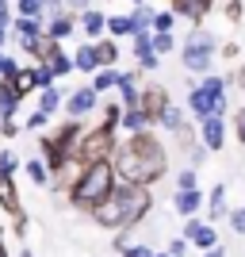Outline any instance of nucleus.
Returning a JSON list of instances; mask_svg holds the SVG:
<instances>
[{"mask_svg":"<svg viewBox=\"0 0 245 257\" xmlns=\"http://www.w3.org/2000/svg\"><path fill=\"white\" fill-rule=\"evenodd\" d=\"M111 165H115V177L123 184L153 188L157 181L169 177V150H165V142L153 131H138V135H127L119 142Z\"/></svg>","mask_w":245,"mask_h":257,"instance_id":"nucleus-1","label":"nucleus"},{"mask_svg":"<svg viewBox=\"0 0 245 257\" xmlns=\"http://www.w3.org/2000/svg\"><path fill=\"white\" fill-rule=\"evenodd\" d=\"M149 211H153V192L142 188V184H123L119 181L115 192L92 211V219H96L104 230H134Z\"/></svg>","mask_w":245,"mask_h":257,"instance_id":"nucleus-2","label":"nucleus"},{"mask_svg":"<svg viewBox=\"0 0 245 257\" xmlns=\"http://www.w3.org/2000/svg\"><path fill=\"white\" fill-rule=\"evenodd\" d=\"M115 184H119L115 165H111V161H96V165H81V173H77L73 184L65 188V196H69V204H73L77 211L92 215L107 196L115 192Z\"/></svg>","mask_w":245,"mask_h":257,"instance_id":"nucleus-3","label":"nucleus"},{"mask_svg":"<svg viewBox=\"0 0 245 257\" xmlns=\"http://www.w3.org/2000/svg\"><path fill=\"white\" fill-rule=\"evenodd\" d=\"M188 111L195 115V123H203V119L211 115H222L230 111V100H226V77H203L199 85H192V92H188Z\"/></svg>","mask_w":245,"mask_h":257,"instance_id":"nucleus-4","label":"nucleus"},{"mask_svg":"<svg viewBox=\"0 0 245 257\" xmlns=\"http://www.w3.org/2000/svg\"><path fill=\"white\" fill-rule=\"evenodd\" d=\"M115 150H119V131L96 123V127H85V135L73 150V161L77 165H96V161H111Z\"/></svg>","mask_w":245,"mask_h":257,"instance_id":"nucleus-5","label":"nucleus"},{"mask_svg":"<svg viewBox=\"0 0 245 257\" xmlns=\"http://www.w3.org/2000/svg\"><path fill=\"white\" fill-rule=\"evenodd\" d=\"M214 50H218V39H214L207 27H192V35H188V39H184V46H180V62H184V69H188V73L207 77V73H211V58H214Z\"/></svg>","mask_w":245,"mask_h":257,"instance_id":"nucleus-6","label":"nucleus"},{"mask_svg":"<svg viewBox=\"0 0 245 257\" xmlns=\"http://www.w3.org/2000/svg\"><path fill=\"white\" fill-rule=\"evenodd\" d=\"M169 104H172V100H169V88L157 85V81H149V85H142V88H138V111L149 119V123H153V127H157L161 111H165Z\"/></svg>","mask_w":245,"mask_h":257,"instance_id":"nucleus-7","label":"nucleus"},{"mask_svg":"<svg viewBox=\"0 0 245 257\" xmlns=\"http://www.w3.org/2000/svg\"><path fill=\"white\" fill-rule=\"evenodd\" d=\"M180 238L188 242V246H195L199 253L218 246V230H214V223H199V215H195V219H184V234Z\"/></svg>","mask_w":245,"mask_h":257,"instance_id":"nucleus-8","label":"nucleus"},{"mask_svg":"<svg viewBox=\"0 0 245 257\" xmlns=\"http://www.w3.org/2000/svg\"><path fill=\"white\" fill-rule=\"evenodd\" d=\"M92 107H100V92L92 85H81L69 92V100H65V111H69V119H85Z\"/></svg>","mask_w":245,"mask_h":257,"instance_id":"nucleus-9","label":"nucleus"},{"mask_svg":"<svg viewBox=\"0 0 245 257\" xmlns=\"http://www.w3.org/2000/svg\"><path fill=\"white\" fill-rule=\"evenodd\" d=\"M50 73H46L43 65H20V77H16V88H20L23 96H31V92H43V88H50Z\"/></svg>","mask_w":245,"mask_h":257,"instance_id":"nucleus-10","label":"nucleus"},{"mask_svg":"<svg viewBox=\"0 0 245 257\" xmlns=\"http://www.w3.org/2000/svg\"><path fill=\"white\" fill-rule=\"evenodd\" d=\"M199 142H203L211 154H218V150L226 146V119H222V115L203 119V123H199Z\"/></svg>","mask_w":245,"mask_h":257,"instance_id":"nucleus-11","label":"nucleus"},{"mask_svg":"<svg viewBox=\"0 0 245 257\" xmlns=\"http://www.w3.org/2000/svg\"><path fill=\"white\" fill-rule=\"evenodd\" d=\"M203 204H207V196H203L199 188H180V192L172 196V211L184 215V219H195Z\"/></svg>","mask_w":245,"mask_h":257,"instance_id":"nucleus-12","label":"nucleus"},{"mask_svg":"<svg viewBox=\"0 0 245 257\" xmlns=\"http://www.w3.org/2000/svg\"><path fill=\"white\" fill-rule=\"evenodd\" d=\"M81 135H85V123H81V119H65L58 131H50V139L58 142V146H62L69 158H73V150H77V142H81Z\"/></svg>","mask_w":245,"mask_h":257,"instance_id":"nucleus-13","label":"nucleus"},{"mask_svg":"<svg viewBox=\"0 0 245 257\" xmlns=\"http://www.w3.org/2000/svg\"><path fill=\"white\" fill-rule=\"evenodd\" d=\"M169 8L176 12V16H184V20H192L195 27H199L203 16H211L214 0H169Z\"/></svg>","mask_w":245,"mask_h":257,"instance_id":"nucleus-14","label":"nucleus"},{"mask_svg":"<svg viewBox=\"0 0 245 257\" xmlns=\"http://www.w3.org/2000/svg\"><path fill=\"white\" fill-rule=\"evenodd\" d=\"M77 23H81V31L88 35V43H96L107 35V16L100 8H88V12H77Z\"/></svg>","mask_w":245,"mask_h":257,"instance_id":"nucleus-15","label":"nucleus"},{"mask_svg":"<svg viewBox=\"0 0 245 257\" xmlns=\"http://www.w3.org/2000/svg\"><path fill=\"white\" fill-rule=\"evenodd\" d=\"M0 211L4 215H23V200H20V188H16V177H0Z\"/></svg>","mask_w":245,"mask_h":257,"instance_id":"nucleus-16","label":"nucleus"},{"mask_svg":"<svg viewBox=\"0 0 245 257\" xmlns=\"http://www.w3.org/2000/svg\"><path fill=\"white\" fill-rule=\"evenodd\" d=\"M23 104V92L16 88V81H0V119H12Z\"/></svg>","mask_w":245,"mask_h":257,"instance_id":"nucleus-17","label":"nucleus"},{"mask_svg":"<svg viewBox=\"0 0 245 257\" xmlns=\"http://www.w3.org/2000/svg\"><path fill=\"white\" fill-rule=\"evenodd\" d=\"M8 31H12V39H16V46H20V43H27V39H39V35H43V23H39V20H23V16H16Z\"/></svg>","mask_w":245,"mask_h":257,"instance_id":"nucleus-18","label":"nucleus"},{"mask_svg":"<svg viewBox=\"0 0 245 257\" xmlns=\"http://www.w3.org/2000/svg\"><path fill=\"white\" fill-rule=\"evenodd\" d=\"M119 131H123V135H138V131H153V123H149V119L142 115L138 107H123V119H119Z\"/></svg>","mask_w":245,"mask_h":257,"instance_id":"nucleus-19","label":"nucleus"},{"mask_svg":"<svg viewBox=\"0 0 245 257\" xmlns=\"http://www.w3.org/2000/svg\"><path fill=\"white\" fill-rule=\"evenodd\" d=\"M43 69L50 73V81H58V77H69V73H73V54H65V50L50 54V58L43 62Z\"/></svg>","mask_w":245,"mask_h":257,"instance_id":"nucleus-20","label":"nucleus"},{"mask_svg":"<svg viewBox=\"0 0 245 257\" xmlns=\"http://www.w3.org/2000/svg\"><path fill=\"white\" fill-rule=\"evenodd\" d=\"M73 31H77V12H65L62 20H54V23H46V27H43V35L58 39V43H65V39H69Z\"/></svg>","mask_w":245,"mask_h":257,"instance_id":"nucleus-21","label":"nucleus"},{"mask_svg":"<svg viewBox=\"0 0 245 257\" xmlns=\"http://www.w3.org/2000/svg\"><path fill=\"white\" fill-rule=\"evenodd\" d=\"M96 62H100V69H111V65L119 62V43L111 39V35H104V39H96Z\"/></svg>","mask_w":245,"mask_h":257,"instance_id":"nucleus-22","label":"nucleus"},{"mask_svg":"<svg viewBox=\"0 0 245 257\" xmlns=\"http://www.w3.org/2000/svg\"><path fill=\"white\" fill-rule=\"evenodd\" d=\"M73 69H77V73H88V77L100 69V62H96V46H92V43L77 46V54H73Z\"/></svg>","mask_w":245,"mask_h":257,"instance_id":"nucleus-23","label":"nucleus"},{"mask_svg":"<svg viewBox=\"0 0 245 257\" xmlns=\"http://www.w3.org/2000/svg\"><path fill=\"white\" fill-rule=\"evenodd\" d=\"M226 184H214L211 192H207V215H211V223H218V219H226Z\"/></svg>","mask_w":245,"mask_h":257,"instance_id":"nucleus-24","label":"nucleus"},{"mask_svg":"<svg viewBox=\"0 0 245 257\" xmlns=\"http://www.w3.org/2000/svg\"><path fill=\"white\" fill-rule=\"evenodd\" d=\"M153 16H157V8H149V4H134V12H130L134 35H138V31H153Z\"/></svg>","mask_w":245,"mask_h":257,"instance_id":"nucleus-25","label":"nucleus"},{"mask_svg":"<svg viewBox=\"0 0 245 257\" xmlns=\"http://www.w3.org/2000/svg\"><path fill=\"white\" fill-rule=\"evenodd\" d=\"M107 35H111V39H130V35H134V23H130V16H107Z\"/></svg>","mask_w":245,"mask_h":257,"instance_id":"nucleus-26","label":"nucleus"},{"mask_svg":"<svg viewBox=\"0 0 245 257\" xmlns=\"http://www.w3.org/2000/svg\"><path fill=\"white\" fill-rule=\"evenodd\" d=\"M58 107H62V88L58 85L43 88V92H39V111H43V115H54Z\"/></svg>","mask_w":245,"mask_h":257,"instance_id":"nucleus-27","label":"nucleus"},{"mask_svg":"<svg viewBox=\"0 0 245 257\" xmlns=\"http://www.w3.org/2000/svg\"><path fill=\"white\" fill-rule=\"evenodd\" d=\"M184 123H188V119H184V111H180V107H172V104L165 107V111H161V119H157V127H165L169 135H176Z\"/></svg>","mask_w":245,"mask_h":257,"instance_id":"nucleus-28","label":"nucleus"},{"mask_svg":"<svg viewBox=\"0 0 245 257\" xmlns=\"http://www.w3.org/2000/svg\"><path fill=\"white\" fill-rule=\"evenodd\" d=\"M115 81H119V69H115V65H111V69H96V73H92V88H96L100 96H104V92H111V88H115Z\"/></svg>","mask_w":245,"mask_h":257,"instance_id":"nucleus-29","label":"nucleus"},{"mask_svg":"<svg viewBox=\"0 0 245 257\" xmlns=\"http://www.w3.org/2000/svg\"><path fill=\"white\" fill-rule=\"evenodd\" d=\"M23 173H27V177H31V184H39V188H46V184H50V173H46L43 158H31L27 165H23Z\"/></svg>","mask_w":245,"mask_h":257,"instance_id":"nucleus-30","label":"nucleus"},{"mask_svg":"<svg viewBox=\"0 0 245 257\" xmlns=\"http://www.w3.org/2000/svg\"><path fill=\"white\" fill-rule=\"evenodd\" d=\"M100 111H104V119H100V123H104V127H115V131H119V119H123V104H119V100H107V104H100Z\"/></svg>","mask_w":245,"mask_h":257,"instance_id":"nucleus-31","label":"nucleus"},{"mask_svg":"<svg viewBox=\"0 0 245 257\" xmlns=\"http://www.w3.org/2000/svg\"><path fill=\"white\" fill-rule=\"evenodd\" d=\"M16 16H23V20H39V16H43V0H16ZM43 23V20H39Z\"/></svg>","mask_w":245,"mask_h":257,"instance_id":"nucleus-32","label":"nucleus"},{"mask_svg":"<svg viewBox=\"0 0 245 257\" xmlns=\"http://www.w3.org/2000/svg\"><path fill=\"white\" fill-rule=\"evenodd\" d=\"M65 12H69V8H65L62 0H43V16H39V20H43V27H46V23H54V20H62Z\"/></svg>","mask_w":245,"mask_h":257,"instance_id":"nucleus-33","label":"nucleus"},{"mask_svg":"<svg viewBox=\"0 0 245 257\" xmlns=\"http://www.w3.org/2000/svg\"><path fill=\"white\" fill-rule=\"evenodd\" d=\"M169 50H176V39H172V31H153V54H157V58H165Z\"/></svg>","mask_w":245,"mask_h":257,"instance_id":"nucleus-34","label":"nucleus"},{"mask_svg":"<svg viewBox=\"0 0 245 257\" xmlns=\"http://www.w3.org/2000/svg\"><path fill=\"white\" fill-rule=\"evenodd\" d=\"M172 139H176V146H180V150H192L195 142H199V135H195V127H192V123H184V127L176 131Z\"/></svg>","mask_w":245,"mask_h":257,"instance_id":"nucleus-35","label":"nucleus"},{"mask_svg":"<svg viewBox=\"0 0 245 257\" xmlns=\"http://www.w3.org/2000/svg\"><path fill=\"white\" fill-rule=\"evenodd\" d=\"M222 16L230 23H241L245 20V0H226V4H222Z\"/></svg>","mask_w":245,"mask_h":257,"instance_id":"nucleus-36","label":"nucleus"},{"mask_svg":"<svg viewBox=\"0 0 245 257\" xmlns=\"http://www.w3.org/2000/svg\"><path fill=\"white\" fill-rule=\"evenodd\" d=\"M16 169H20V158L12 150H0V177H16Z\"/></svg>","mask_w":245,"mask_h":257,"instance_id":"nucleus-37","label":"nucleus"},{"mask_svg":"<svg viewBox=\"0 0 245 257\" xmlns=\"http://www.w3.org/2000/svg\"><path fill=\"white\" fill-rule=\"evenodd\" d=\"M172 27H176V12H157V16H153V31H172Z\"/></svg>","mask_w":245,"mask_h":257,"instance_id":"nucleus-38","label":"nucleus"},{"mask_svg":"<svg viewBox=\"0 0 245 257\" xmlns=\"http://www.w3.org/2000/svg\"><path fill=\"white\" fill-rule=\"evenodd\" d=\"M180 188H199V173L195 169H180L176 173V192H180Z\"/></svg>","mask_w":245,"mask_h":257,"instance_id":"nucleus-39","label":"nucleus"},{"mask_svg":"<svg viewBox=\"0 0 245 257\" xmlns=\"http://www.w3.org/2000/svg\"><path fill=\"white\" fill-rule=\"evenodd\" d=\"M226 219H230V230H234V234H245V207L226 211Z\"/></svg>","mask_w":245,"mask_h":257,"instance_id":"nucleus-40","label":"nucleus"},{"mask_svg":"<svg viewBox=\"0 0 245 257\" xmlns=\"http://www.w3.org/2000/svg\"><path fill=\"white\" fill-rule=\"evenodd\" d=\"M12 234L27 238V234H31V219H27V215H16V219H12Z\"/></svg>","mask_w":245,"mask_h":257,"instance_id":"nucleus-41","label":"nucleus"},{"mask_svg":"<svg viewBox=\"0 0 245 257\" xmlns=\"http://www.w3.org/2000/svg\"><path fill=\"white\" fill-rule=\"evenodd\" d=\"M207 154H211V150H207V146H203V142H195L192 150H188V158H192V169H199L203 161H207Z\"/></svg>","mask_w":245,"mask_h":257,"instance_id":"nucleus-42","label":"nucleus"},{"mask_svg":"<svg viewBox=\"0 0 245 257\" xmlns=\"http://www.w3.org/2000/svg\"><path fill=\"white\" fill-rule=\"evenodd\" d=\"M234 139L245 146V107H237V111H234Z\"/></svg>","mask_w":245,"mask_h":257,"instance_id":"nucleus-43","label":"nucleus"},{"mask_svg":"<svg viewBox=\"0 0 245 257\" xmlns=\"http://www.w3.org/2000/svg\"><path fill=\"white\" fill-rule=\"evenodd\" d=\"M12 20H16L12 4H8V0H0V31H8V27H12Z\"/></svg>","mask_w":245,"mask_h":257,"instance_id":"nucleus-44","label":"nucleus"},{"mask_svg":"<svg viewBox=\"0 0 245 257\" xmlns=\"http://www.w3.org/2000/svg\"><path fill=\"white\" fill-rule=\"evenodd\" d=\"M119 253H123V257H153V249H149V246H130V242H127Z\"/></svg>","mask_w":245,"mask_h":257,"instance_id":"nucleus-45","label":"nucleus"},{"mask_svg":"<svg viewBox=\"0 0 245 257\" xmlns=\"http://www.w3.org/2000/svg\"><path fill=\"white\" fill-rule=\"evenodd\" d=\"M46 119H50V115H43V111H31L23 127H27V131H43V127H46Z\"/></svg>","mask_w":245,"mask_h":257,"instance_id":"nucleus-46","label":"nucleus"},{"mask_svg":"<svg viewBox=\"0 0 245 257\" xmlns=\"http://www.w3.org/2000/svg\"><path fill=\"white\" fill-rule=\"evenodd\" d=\"M165 253H169V257H184V253H188V242H184V238H172Z\"/></svg>","mask_w":245,"mask_h":257,"instance_id":"nucleus-47","label":"nucleus"},{"mask_svg":"<svg viewBox=\"0 0 245 257\" xmlns=\"http://www.w3.org/2000/svg\"><path fill=\"white\" fill-rule=\"evenodd\" d=\"M218 54H222L226 62H234L237 54H241V46H237V43H222V46H218Z\"/></svg>","mask_w":245,"mask_h":257,"instance_id":"nucleus-48","label":"nucleus"},{"mask_svg":"<svg viewBox=\"0 0 245 257\" xmlns=\"http://www.w3.org/2000/svg\"><path fill=\"white\" fill-rule=\"evenodd\" d=\"M0 135H4V139H16V135H20V123H16V119H4V123H0Z\"/></svg>","mask_w":245,"mask_h":257,"instance_id":"nucleus-49","label":"nucleus"},{"mask_svg":"<svg viewBox=\"0 0 245 257\" xmlns=\"http://www.w3.org/2000/svg\"><path fill=\"white\" fill-rule=\"evenodd\" d=\"M62 4L69 12H88V8H92V0H62Z\"/></svg>","mask_w":245,"mask_h":257,"instance_id":"nucleus-50","label":"nucleus"},{"mask_svg":"<svg viewBox=\"0 0 245 257\" xmlns=\"http://www.w3.org/2000/svg\"><path fill=\"white\" fill-rule=\"evenodd\" d=\"M234 85L245 88V65H237V69H234Z\"/></svg>","mask_w":245,"mask_h":257,"instance_id":"nucleus-51","label":"nucleus"},{"mask_svg":"<svg viewBox=\"0 0 245 257\" xmlns=\"http://www.w3.org/2000/svg\"><path fill=\"white\" fill-rule=\"evenodd\" d=\"M203 257H226V249H222V246H214V249H203Z\"/></svg>","mask_w":245,"mask_h":257,"instance_id":"nucleus-52","label":"nucleus"},{"mask_svg":"<svg viewBox=\"0 0 245 257\" xmlns=\"http://www.w3.org/2000/svg\"><path fill=\"white\" fill-rule=\"evenodd\" d=\"M0 257H12V253H8V242H4V234H0Z\"/></svg>","mask_w":245,"mask_h":257,"instance_id":"nucleus-53","label":"nucleus"},{"mask_svg":"<svg viewBox=\"0 0 245 257\" xmlns=\"http://www.w3.org/2000/svg\"><path fill=\"white\" fill-rule=\"evenodd\" d=\"M4 46H8V31H0V54H4Z\"/></svg>","mask_w":245,"mask_h":257,"instance_id":"nucleus-54","label":"nucleus"},{"mask_svg":"<svg viewBox=\"0 0 245 257\" xmlns=\"http://www.w3.org/2000/svg\"><path fill=\"white\" fill-rule=\"evenodd\" d=\"M20 257H35V253H31V246H23V249H20Z\"/></svg>","mask_w":245,"mask_h":257,"instance_id":"nucleus-55","label":"nucleus"},{"mask_svg":"<svg viewBox=\"0 0 245 257\" xmlns=\"http://www.w3.org/2000/svg\"><path fill=\"white\" fill-rule=\"evenodd\" d=\"M153 257H169V253H153Z\"/></svg>","mask_w":245,"mask_h":257,"instance_id":"nucleus-56","label":"nucleus"},{"mask_svg":"<svg viewBox=\"0 0 245 257\" xmlns=\"http://www.w3.org/2000/svg\"><path fill=\"white\" fill-rule=\"evenodd\" d=\"M134 4H146V0H134Z\"/></svg>","mask_w":245,"mask_h":257,"instance_id":"nucleus-57","label":"nucleus"},{"mask_svg":"<svg viewBox=\"0 0 245 257\" xmlns=\"http://www.w3.org/2000/svg\"><path fill=\"white\" fill-rule=\"evenodd\" d=\"M0 123H4V119H0Z\"/></svg>","mask_w":245,"mask_h":257,"instance_id":"nucleus-58","label":"nucleus"},{"mask_svg":"<svg viewBox=\"0 0 245 257\" xmlns=\"http://www.w3.org/2000/svg\"><path fill=\"white\" fill-rule=\"evenodd\" d=\"M8 4H12V0H8Z\"/></svg>","mask_w":245,"mask_h":257,"instance_id":"nucleus-59","label":"nucleus"}]
</instances>
